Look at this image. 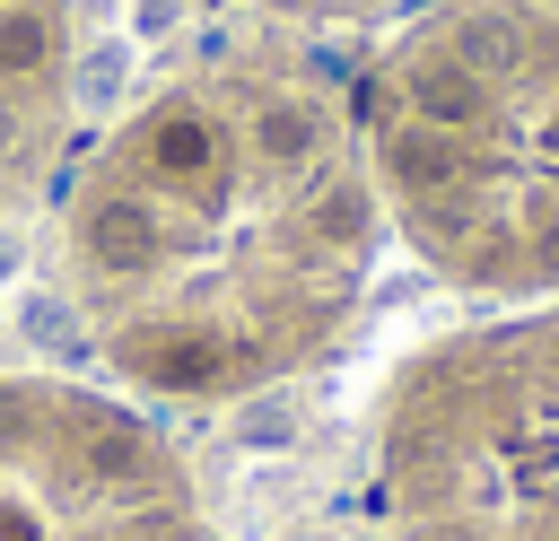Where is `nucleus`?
<instances>
[{"label": "nucleus", "mask_w": 559, "mask_h": 541, "mask_svg": "<svg viewBox=\"0 0 559 541\" xmlns=\"http://www.w3.org/2000/svg\"><path fill=\"white\" fill-rule=\"evenodd\" d=\"M411 105H419L437 131H463V122H480L489 96H480V70H463V61L445 52V61H419V70H411Z\"/></svg>", "instance_id": "nucleus-3"}, {"label": "nucleus", "mask_w": 559, "mask_h": 541, "mask_svg": "<svg viewBox=\"0 0 559 541\" xmlns=\"http://www.w3.org/2000/svg\"><path fill=\"white\" fill-rule=\"evenodd\" d=\"M454 61H463V70H515L524 44H515L507 17H463V26H454Z\"/></svg>", "instance_id": "nucleus-6"}, {"label": "nucleus", "mask_w": 559, "mask_h": 541, "mask_svg": "<svg viewBox=\"0 0 559 541\" xmlns=\"http://www.w3.org/2000/svg\"><path fill=\"white\" fill-rule=\"evenodd\" d=\"M314 227H323V236H332V244H349V236H358V227H367V201H358V192H349V183H332V192H323V201H314Z\"/></svg>", "instance_id": "nucleus-9"}, {"label": "nucleus", "mask_w": 559, "mask_h": 541, "mask_svg": "<svg viewBox=\"0 0 559 541\" xmlns=\"http://www.w3.org/2000/svg\"><path fill=\"white\" fill-rule=\"evenodd\" d=\"M253 148H262L271 166L314 157V113H306V105H262V113H253Z\"/></svg>", "instance_id": "nucleus-5"}, {"label": "nucleus", "mask_w": 559, "mask_h": 541, "mask_svg": "<svg viewBox=\"0 0 559 541\" xmlns=\"http://www.w3.org/2000/svg\"><path fill=\"white\" fill-rule=\"evenodd\" d=\"M52 61V17L44 9H0V79H35Z\"/></svg>", "instance_id": "nucleus-4"}, {"label": "nucleus", "mask_w": 559, "mask_h": 541, "mask_svg": "<svg viewBox=\"0 0 559 541\" xmlns=\"http://www.w3.org/2000/svg\"><path fill=\"white\" fill-rule=\"evenodd\" d=\"M393 166H402V183H411V192H437V183H454V175H463L454 140H437V131H411V140H393Z\"/></svg>", "instance_id": "nucleus-7"}, {"label": "nucleus", "mask_w": 559, "mask_h": 541, "mask_svg": "<svg viewBox=\"0 0 559 541\" xmlns=\"http://www.w3.org/2000/svg\"><path fill=\"white\" fill-rule=\"evenodd\" d=\"M131 26H140V35H166V26H175V0H131Z\"/></svg>", "instance_id": "nucleus-10"}, {"label": "nucleus", "mask_w": 559, "mask_h": 541, "mask_svg": "<svg viewBox=\"0 0 559 541\" xmlns=\"http://www.w3.org/2000/svg\"><path fill=\"white\" fill-rule=\"evenodd\" d=\"M114 349H122V366L140 384H166V393H201V384H218L236 366V349L218 332H192V323H131Z\"/></svg>", "instance_id": "nucleus-1"}, {"label": "nucleus", "mask_w": 559, "mask_h": 541, "mask_svg": "<svg viewBox=\"0 0 559 541\" xmlns=\"http://www.w3.org/2000/svg\"><path fill=\"white\" fill-rule=\"evenodd\" d=\"M79 244H87V262H96L105 279H140V270L157 262V209H148L140 192H105V201L79 218Z\"/></svg>", "instance_id": "nucleus-2"}, {"label": "nucleus", "mask_w": 559, "mask_h": 541, "mask_svg": "<svg viewBox=\"0 0 559 541\" xmlns=\"http://www.w3.org/2000/svg\"><path fill=\"white\" fill-rule=\"evenodd\" d=\"M114 87H122V52H114V44H96V52L70 70V105H87V113H96V105H114Z\"/></svg>", "instance_id": "nucleus-8"}]
</instances>
